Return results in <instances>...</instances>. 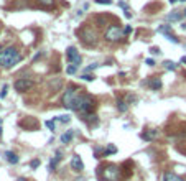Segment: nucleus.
<instances>
[{"mask_svg": "<svg viewBox=\"0 0 186 181\" xmlns=\"http://www.w3.org/2000/svg\"><path fill=\"white\" fill-rule=\"evenodd\" d=\"M166 38H168L170 41H173V43H178V38H176L175 35H171V33H170V35H166Z\"/></svg>", "mask_w": 186, "mask_h": 181, "instance_id": "obj_24", "label": "nucleus"}, {"mask_svg": "<svg viewBox=\"0 0 186 181\" xmlns=\"http://www.w3.org/2000/svg\"><path fill=\"white\" fill-rule=\"evenodd\" d=\"M115 152H117V148H115V147H112V145H110V147H109V148H107V150H106V155L115 153Z\"/></svg>", "mask_w": 186, "mask_h": 181, "instance_id": "obj_23", "label": "nucleus"}, {"mask_svg": "<svg viewBox=\"0 0 186 181\" xmlns=\"http://www.w3.org/2000/svg\"><path fill=\"white\" fill-rule=\"evenodd\" d=\"M15 89L18 91V92H25V91H28L30 87L33 86V81L28 79V77H20V79L15 81Z\"/></svg>", "mask_w": 186, "mask_h": 181, "instance_id": "obj_6", "label": "nucleus"}, {"mask_svg": "<svg viewBox=\"0 0 186 181\" xmlns=\"http://www.w3.org/2000/svg\"><path fill=\"white\" fill-rule=\"evenodd\" d=\"M76 67H78V66H74V64H73V66H68L66 67V73L68 74H74V73H76Z\"/></svg>", "mask_w": 186, "mask_h": 181, "instance_id": "obj_20", "label": "nucleus"}, {"mask_svg": "<svg viewBox=\"0 0 186 181\" xmlns=\"http://www.w3.org/2000/svg\"><path fill=\"white\" fill-rule=\"evenodd\" d=\"M97 66H99V64H91V66H87V67H86V71H92V69H96Z\"/></svg>", "mask_w": 186, "mask_h": 181, "instance_id": "obj_29", "label": "nucleus"}, {"mask_svg": "<svg viewBox=\"0 0 186 181\" xmlns=\"http://www.w3.org/2000/svg\"><path fill=\"white\" fill-rule=\"evenodd\" d=\"M96 3H106V5H110L112 0H96Z\"/></svg>", "mask_w": 186, "mask_h": 181, "instance_id": "obj_26", "label": "nucleus"}, {"mask_svg": "<svg viewBox=\"0 0 186 181\" xmlns=\"http://www.w3.org/2000/svg\"><path fill=\"white\" fill-rule=\"evenodd\" d=\"M7 91H8V86H7V84H5V86L2 87V92H0V97H2V99H3V97L7 96Z\"/></svg>", "mask_w": 186, "mask_h": 181, "instance_id": "obj_22", "label": "nucleus"}, {"mask_svg": "<svg viewBox=\"0 0 186 181\" xmlns=\"http://www.w3.org/2000/svg\"><path fill=\"white\" fill-rule=\"evenodd\" d=\"M181 63H185V64H186V56H183V58H181Z\"/></svg>", "mask_w": 186, "mask_h": 181, "instance_id": "obj_33", "label": "nucleus"}, {"mask_svg": "<svg viewBox=\"0 0 186 181\" xmlns=\"http://www.w3.org/2000/svg\"><path fill=\"white\" fill-rule=\"evenodd\" d=\"M170 2H171V3H175V2H176V0H170Z\"/></svg>", "mask_w": 186, "mask_h": 181, "instance_id": "obj_36", "label": "nucleus"}, {"mask_svg": "<svg viewBox=\"0 0 186 181\" xmlns=\"http://www.w3.org/2000/svg\"><path fill=\"white\" fill-rule=\"evenodd\" d=\"M130 31H132V27H125V33L128 35V33H130Z\"/></svg>", "mask_w": 186, "mask_h": 181, "instance_id": "obj_31", "label": "nucleus"}, {"mask_svg": "<svg viewBox=\"0 0 186 181\" xmlns=\"http://www.w3.org/2000/svg\"><path fill=\"white\" fill-rule=\"evenodd\" d=\"M158 31L160 33H163L165 36L171 33V31H170V25H161V27H158Z\"/></svg>", "mask_w": 186, "mask_h": 181, "instance_id": "obj_16", "label": "nucleus"}, {"mask_svg": "<svg viewBox=\"0 0 186 181\" xmlns=\"http://www.w3.org/2000/svg\"><path fill=\"white\" fill-rule=\"evenodd\" d=\"M17 181H27V180H25V178H18Z\"/></svg>", "mask_w": 186, "mask_h": 181, "instance_id": "obj_34", "label": "nucleus"}, {"mask_svg": "<svg viewBox=\"0 0 186 181\" xmlns=\"http://www.w3.org/2000/svg\"><path fill=\"white\" fill-rule=\"evenodd\" d=\"M185 17H186V10H185Z\"/></svg>", "mask_w": 186, "mask_h": 181, "instance_id": "obj_38", "label": "nucleus"}, {"mask_svg": "<svg viewBox=\"0 0 186 181\" xmlns=\"http://www.w3.org/2000/svg\"><path fill=\"white\" fill-rule=\"evenodd\" d=\"M145 63H147V64H148V66H153V64H155V61H153L152 58H148V59H147Z\"/></svg>", "mask_w": 186, "mask_h": 181, "instance_id": "obj_30", "label": "nucleus"}, {"mask_svg": "<svg viewBox=\"0 0 186 181\" xmlns=\"http://www.w3.org/2000/svg\"><path fill=\"white\" fill-rule=\"evenodd\" d=\"M150 53L152 54H160V48H155V46L150 48Z\"/></svg>", "mask_w": 186, "mask_h": 181, "instance_id": "obj_27", "label": "nucleus"}, {"mask_svg": "<svg viewBox=\"0 0 186 181\" xmlns=\"http://www.w3.org/2000/svg\"><path fill=\"white\" fill-rule=\"evenodd\" d=\"M56 120H60V122H69V120H71V117H69V115H60V117H56Z\"/></svg>", "mask_w": 186, "mask_h": 181, "instance_id": "obj_19", "label": "nucleus"}, {"mask_svg": "<svg viewBox=\"0 0 186 181\" xmlns=\"http://www.w3.org/2000/svg\"><path fill=\"white\" fill-rule=\"evenodd\" d=\"M30 165H31V168H36L38 165H40V160H33L31 163H30Z\"/></svg>", "mask_w": 186, "mask_h": 181, "instance_id": "obj_28", "label": "nucleus"}, {"mask_svg": "<svg viewBox=\"0 0 186 181\" xmlns=\"http://www.w3.org/2000/svg\"><path fill=\"white\" fill-rule=\"evenodd\" d=\"M71 168H73L74 171H82L84 170V163L81 160L78 155H74L73 158H71Z\"/></svg>", "mask_w": 186, "mask_h": 181, "instance_id": "obj_8", "label": "nucleus"}, {"mask_svg": "<svg viewBox=\"0 0 186 181\" xmlns=\"http://www.w3.org/2000/svg\"><path fill=\"white\" fill-rule=\"evenodd\" d=\"M66 58H68V61H69L71 64H74V66H79L81 64V56H79V53L76 51V48L74 46H69L66 49Z\"/></svg>", "mask_w": 186, "mask_h": 181, "instance_id": "obj_7", "label": "nucleus"}, {"mask_svg": "<svg viewBox=\"0 0 186 181\" xmlns=\"http://www.w3.org/2000/svg\"><path fill=\"white\" fill-rule=\"evenodd\" d=\"M71 140H73V132H71V130L61 135V142H63V143H69Z\"/></svg>", "mask_w": 186, "mask_h": 181, "instance_id": "obj_14", "label": "nucleus"}, {"mask_svg": "<svg viewBox=\"0 0 186 181\" xmlns=\"http://www.w3.org/2000/svg\"><path fill=\"white\" fill-rule=\"evenodd\" d=\"M20 61H21V56L17 48L8 46L0 51V66L2 67H12L17 63H20Z\"/></svg>", "mask_w": 186, "mask_h": 181, "instance_id": "obj_1", "label": "nucleus"}, {"mask_svg": "<svg viewBox=\"0 0 186 181\" xmlns=\"http://www.w3.org/2000/svg\"><path fill=\"white\" fill-rule=\"evenodd\" d=\"M79 91L76 86H69L66 87L64 91V96H63V106L66 109H71V110H76V104H78V99H79Z\"/></svg>", "mask_w": 186, "mask_h": 181, "instance_id": "obj_2", "label": "nucleus"}, {"mask_svg": "<svg viewBox=\"0 0 186 181\" xmlns=\"http://www.w3.org/2000/svg\"><path fill=\"white\" fill-rule=\"evenodd\" d=\"M119 5H120V7H122V8H124V10H127V5H125V3H124V2H120Z\"/></svg>", "mask_w": 186, "mask_h": 181, "instance_id": "obj_32", "label": "nucleus"}, {"mask_svg": "<svg viewBox=\"0 0 186 181\" xmlns=\"http://www.w3.org/2000/svg\"><path fill=\"white\" fill-rule=\"evenodd\" d=\"M148 86L152 87L153 91H158L160 87H161V81H160L158 77H155V79H150V81H148Z\"/></svg>", "mask_w": 186, "mask_h": 181, "instance_id": "obj_12", "label": "nucleus"}, {"mask_svg": "<svg viewBox=\"0 0 186 181\" xmlns=\"http://www.w3.org/2000/svg\"><path fill=\"white\" fill-rule=\"evenodd\" d=\"M120 36H122V31H120V28L117 25H110L106 30V40L109 41H117L120 40Z\"/></svg>", "mask_w": 186, "mask_h": 181, "instance_id": "obj_5", "label": "nucleus"}, {"mask_svg": "<svg viewBox=\"0 0 186 181\" xmlns=\"http://www.w3.org/2000/svg\"><path fill=\"white\" fill-rule=\"evenodd\" d=\"M143 140H147V142H150V140H153V138H157L158 137V130H147V132H143V134L140 135Z\"/></svg>", "mask_w": 186, "mask_h": 181, "instance_id": "obj_9", "label": "nucleus"}, {"mask_svg": "<svg viewBox=\"0 0 186 181\" xmlns=\"http://www.w3.org/2000/svg\"><path fill=\"white\" fill-rule=\"evenodd\" d=\"M117 109H119L120 112H125L127 109H128V106H127V102H125V101L119 99V101H117Z\"/></svg>", "mask_w": 186, "mask_h": 181, "instance_id": "obj_15", "label": "nucleus"}, {"mask_svg": "<svg viewBox=\"0 0 186 181\" xmlns=\"http://www.w3.org/2000/svg\"><path fill=\"white\" fill-rule=\"evenodd\" d=\"M96 109V101L89 94H81L76 104V110H79L81 114H91Z\"/></svg>", "mask_w": 186, "mask_h": 181, "instance_id": "obj_3", "label": "nucleus"}, {"mask_svg": "<svg viewBox=\"0 0 186 181\" xmlns=\"http://www.w3.org/2000/svg\"><path fill=\"white\" fill-rule=\"evenodd\" d=\"M81 79H84V81H94L96 77H94V74H82V76H81Z\"/></svg>", "mask_w": 186, "mask_h": 181, "instance_id": "obj_18", "label": "nucleus"}, {"mask_svg": "<svg viewBox=\"0 0 186 181\" xmlns=\"http://www.w3.org/2000/svg\"><path fill=\"white\" fill-rule=\"evenodd\" d=\"M0 135H2V127H0Z\"/></svg>", "mask_w": 186, "mask_h": 181, "instance_id": "obj_37", "label": "nucleus"}, {"mask_svg": "<svg viewBox=\"0 0 186 181\" xmlns=\"http://www.w3.org/2000/svg\"><path fill=\"white\" fill-rule=\"evenodd\" d=\"M40 3H43V5H46V7H50V5H53L54 0H38Z\"/></svg>", "mask_w": 186, "mask_h": 181, "instance_id": "obj_21", "label": "nucleus"}, {"mask_svg": "<svg viewBox=\"0 0 186 181\" xmlns=\"http://www.w3.org/2000/svg\"><path fill=\"white\" fill-rule=\"evenodd\" d=\"M181 2H186V0H181Z\"/></svg>", "mask_w": 186, "mask_h": 181, "instance_id": "obj_40", "label": "nucleus"}, {"mask_svg": "<svg viewBox=\"0 0 186 181\" xmlns=\"http://www.w3.org/2000/svg\"><path fill=\"white\" fill-rule=\"evenodd\" d=\"M102 176L106 181H119L120 176V168L115 165H107L102 168Z\"/></svg>", "mask_w": 186, "mask_h": 181, "instance_id": "obj_4", "label": "nucleus"}, {"mask_svg": "<svg viewBox=\"0 0 186 181\" xmlns=\"http://www.w3.org/2000/svg\"><path fill=\"white\" fill-rule=\"evenodd\" d=\"M163 64H165L166 69H176V63H173V61H165Z\"/></svg>", "mask_w": 186, "mask_h": 181, "instance_id": "obj_17", "label": "nucleus"}, {"mask_svg": "<svg viewBox=\"0 0 186 181\" xmlns=\"http://www.w3.org/2000/svg\"><path fill=\"white\" fill-rule=\"evenodd\" d=\"M179 18H181V13H178V12H173V13L166 15V21H178Z\"/></svg>", "mask_w": 186, "mask_h": 181, "instance_id": "obj_13", "label": "nucleus"}, {"mask_svg": "<svg viewBox=\"0 0 186 181\" xmlns=\"http://www.w3.org/2000/svg\"><path fill=\"white\" fill-rule=\"evenodd\" d=\"M0 124H2V119H0Z\"/></svg>", "mask_w": 186, "mask_h": 181, "instance_id": "obj_39", "label": "nucleus"}, {"mask_svg": "<svg viewBox=\"0 0 186 181\" xmlns=\"http://www.w3.org/2000/svg\"><path fill=\"white\" fill-rule=\"evenodd\" d=\"M163 181H185V180L179 178V176H176V174L171 173V171H166V173L163 174Z\"/></svg>", "mask_w": 186, "mask_h": 181, "instance_id": "obj_10", "label": "nucleus"}, {"mask_svg": "<svg viewBox=\"0 0 186 181\" xmlns=\"http://www.w3.org/2000/svg\"><path fill=\"white\" fill-rule=\"evenodd\" d=\"M46 127L50 128V130H54V122L53 120H46Z\"/></svg>", "mask_w": 186, "mask_h": 181, "instance_id": "obj_25", "label": "nucleus"}, {"mask_svg": "<svg viewBox=\"0 0 186 181\" xmlns=\"http://www.w3.org/2000/svg\"><path fill=\"white\" fill-rule=\"evenodd\" d=\"M181 28H183V30H185V28H186V23H183V25H181Z\"/></svg>", "mask_w": 186, "mask_h": 181, "instance_id": "obj_35", "label": "nucleus"}, {"mask_svg": "<svg viewBox=\"0 0 186 181\" xmlns=\"http://www.w3.org/2000/svg\"><path fill=\"white\" fill-rule=\"evenodd\" d=\"M5 158H7V161L12 163V165H17V163H18V156H17L13 152H5Z\"/></svg>", "mask_w": 186, "mask_h": 181, "instance_id": "obj_11", "label": "nucleus"}]
</instances>
